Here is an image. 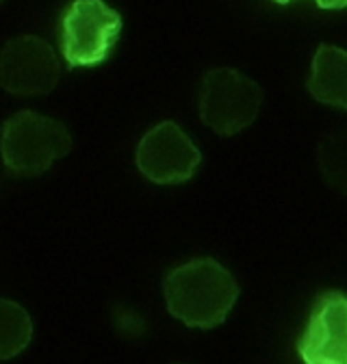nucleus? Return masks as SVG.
Listing matches in <instances>:
<instances>
[{
    "label": "nucleus",
    "mask_w": 347,
    "mask_h": 364,
    "mask_svg": "<svg viewBox=\"0 0 347 364\" xmlns=\"http://www.w3.org/2000/svg\"><path fill=\"white\" fill-rule=\"evenodd\" d=\"M304 364H347V295L326 291L313 306L309 326L297 341Z\"/></svg>",
    "instance_id": "obj_7"
},
{
    "label": "nucleus",
    "mask_w": 347,
    "mask_h": 364,
    "mask_svg": "<svg viewBox=\"0 0 347 364\" xmlns=\"http://www.w3.org/2000/svg\"><path fill=\"white\" fill-rule=\"evenodd\" d=\"M319 167L328 185L347 196V128L334 130L321 141Z\"/></svg>",
    "instance_id": "obj_10"
},
{
    "label": "nucleus",
    "mask_w": 347,
    "mask_h": 364,
    "mask_svg": "<svg viewBox=\"0 0 347 364\" xmlns=\"http://www.w3.org/2000/svg\"><path fill=\"white\" fill-rule=\"evenodd\" d=\"M33 338V318L20 304L0 299V362L18 358Z\"/></svg>",
    "instance_id": "obj_9"
},
{
    "label": "nucleus",
    "mask_w": 347,
    "mask_h": 364,
    "mask_svg": "<svg viewBox=\"0 0 347 364\" xmlns=\"http://www.w3.org/2000/svg\"><path fill=\"white\" fill-rule=\"evenodd\" d=\"M311 96L330 107L347 109V50L330 43H321L309 78Z\"/></svg>",
    "instance_id": "obj_8"
},
{
    "label": "nucleus",
    "mask_w": 347,
    "mask_h": 364,
    "mask_svg": "<svg viewBox=\"0 0 347 364\" xmlns=\"http://www.w3.org/2000/svg\"><path fill=\"white\" fill-rule=\"evenodd\" d=\"M167 312L198 330L222 326L239 299L233 273L213 258H196L174 267L163 280Z\"/></svg>",
    "instance_id": "obj_1"
},
{
    "label": "nucleus",
    "mask_w": 347,
    "mask_h": 364,
    "mask_svg": "<svg viewBox=\"0 0 347 364\" xmlns=\"http://www.w3.org/2000/svg\"><path fill=\"white\" fill-rule=\"evenodd\" d=\"M263 91L245 74L217 68L204 74L200 85V117L217 134H237L260 113Z\"/></svg>",
    "instance_id": "obj_4"
},
{
    "label": "nucleus",
    "mask_w": 347,
    "mask_h": 364,
    "mask_svg": "<svg viewBox=\"0 0 347 364\" xmlns=\"http://www.w3.org/2000/svg\"><path fill=\"white\" fill-rule=\"evenodd\" d=\"M276 3H280V5H287V3H291V0H276Z\"/></svg>",
    "instance_id": "obj_12"
},
{
    "label": "nucleus",
    "mask_w": 347,
    "mask_h": 364,
    "mask_svg": "<svg viewBox=\"0 0 347 364\" xmlns=\"http://www.w3.org/2000/svg\"><path fill=\"white\" fill-rule=\"evenodd\" d=\"M317 5L321 9H345L347 0H317Z\"/></svg>",
    "instance_id": "obj_11"
},
{
    "label": "nucleus",
    "mask_w": 347,
    "mask_h": 364,
    "mask_svg": "<svg viewBox=\"0 0 347 364\" xmlns=\"http://www.w3.org/2000/svg\"><path fill=\"white\" fill-rule=\"evenodd\" d=\"M72 136L65 124L33 111L11 115L0 134V154L7 171L18 178H35L48 171L57 159L68 156Z\"/></svg>",
    "instance_id": "obj_2"
},
{
    "label": "nucleus",
    "mask_w": 347,
    "mask_h": 364,
    "mask_svg": "<svg viewBox=\"0 0 347 364\" xmlns=\"http://www.w3.org/2000/svg\"><path fill=\"white\" fill-rule=\"evenodd\" d=\"M61 76L59 57L48 41L22 35L0 50V87L14 96H46Z\"/></svg>",
    "instance_id": "obj_5"
},
{
    "label": "nucleus",
    "mask_w": 347,
    "mask_h": 364,
    "mask_svg": "<svg viewBox=\"0 0 347 364\" xmlns=\"http://www.w3.org/2000/svg\"><path fill=\"white\" fill-rule=\"evenodd\" d=\"M202 154L174 122L148 130L137 146V167L154 185H181L196 176Z\"/></svg>",
    "instance_id": "obj_6"
},
{
    "label": "nucleus",
    "mask_w": 347,
    "mask_h": 364,
    "mask_svg": "<svg viewBox=\"0 0 347 364\" xmlns=\"http://www.w3.org/2000/svg\"><path fill=\"white\" fill-rule=\"evenodd\" d=\"M122 33V18L105 0H74L61 16V50L70 68L107 61Z\"/></svg>",
    "instance_id": "obj_3"
}]
</instances>
